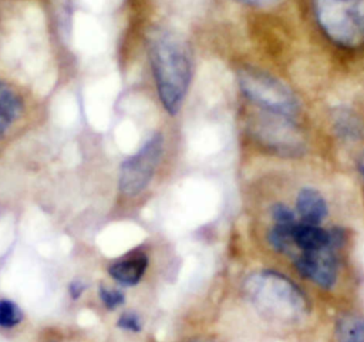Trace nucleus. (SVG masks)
<instances>
[{"mask_svg":"<svg viewBox=\"0 0 364 342\" xmlns=\"http://www.w3.org/2000/svg\"><path fill=\"white\" fill-rule=\"evenodd\" d=\"M148 54L158 97L169 114H176L186 97L192 66L185 44L165 30H155L148 40Z\"/></svg>","mask_w":364,"mask_h":342,"instance_id":"1","label":"nucleus"},{"mask_svg":"<svg viewBox=\"0 0 364 342\" xmlns=\"http://www.w3.org/2000/svg\"><path fill=\"white\" fill-rule=\"evenodd\" d=\"M243 294L250 305L267 321L294 323L309 314V301L304 294L274 271H257L243 282Z\"/></svg>","mask_w":364,"mask_h":342,"instance_id":"2","label":"nucleus"},{"mask_svg":"<svg viewBox=\"0 0 364 342\" xmlns=\"http://www.w3.org/2000/svg\"><path fill=\"white\" fill-rule=\"evenodd\" d=\"M313 9L333 44L347 50L364 47V0H313Z\"/></svg>","mask_w":364,"mask_h":342,"instance_id":"3","label":"nucleus"},{"mask_svg":"<svg viewBox=\"0 0 364 342\" xmlns=\"http://www.w3.org/2000/svg\"><path fill=\"white\" fill-rule=\"evenodd\" d=\"M239 86L242 93L263 111L280 114L293 118L299 110V103L291 90L280 80L252 68H243L239 73Z\"/></svg>","mask_w":364,"mask_h":342,"instance_id":"4","label":"nucleus"},{"mask_svg":"<svg viewBox=\"0 0 364 342\" xmlns=\"http://www.w3.org/2000/svg\"><path fill=\"white\" fill-rule=\"evenodd\" d=\"M162 135L154 134L135 154L124 160L118 180L119 190L124 195L135 197L148 187L162 157Z\"/></svg>","mask_w":364,"mask_h":342,"instance_id":"5","label":"nucleus"},{"mask_svg":"<svg viewBox=\"0 0 364 342\" xmlns=\"http://www.w3.org/2000/svg\"><path fill=\"white\" fill-rule=\"evenodd\" d=\"M256 138L277 154L294 155L303 150V137L293 118L263 111L255 123Z\"/></svg>","mask_w":364,"mask_h":342,"instance_id":"6","label":"nucleus"},{"mask_svg":"<svg viewBox=\"0 0 364 342\" xmlns=\"http://www.w3.org/2000/svg\"><path fill=\"white\" fill-rule=\"evenodd\" d=\"M337 238L321 249L303 251L296 259L297 271L321 288H331L337 279V258L334 254V248L340 244Z\"/></svg>","mask_w":364,"mask_h":342,"instance_id":"7","label":"nucleus"},{"mask_svg":"<svg viewBox=\"0 0 364 342\" xmlns=\"http://www.w3.org/2000/svg\"><path fill=\"white\" fill-rule=\"evenodd\" d=\"M148 266V256L144 251H134L109 265L108 274L124 286L136 285Z\"/></svg>","mask_w":364,"mask_h":342,"instance_id":"8","label":"nucleus"},{"mask_svg":"<svg viewBox=\"0 0 364 342\" xmlns=\"http://www.w3.org/2000/svg\"><path fill=\"white\" fill-rule=\"evenodd\" d=\"M296 208L301 222L318 225L327 215V204L324 197L314 188H301L297 195Z\"/></svg>","mask_w":364,"mask_h":342,"instance_id":"9","label":"nucleus"},{"mask_svg":"<svg viewBox=\"0 0 364 342\" xmlns=\"http://www.w3.org/2000/svg\"><path fill=\"white\" fill-rule=\"evenodd\" d=\"M338 237L337 232L331 234L318 225L314 224H306L299 221V224L294 228L293 232V242L297 245L301 251H316L321 249L324 247H328L336 241Z\"/></svg>","mask_w":364,"mask_h":342,"instance_id":"10","label":"nucleus"},{"mask_svg":"<svg viewBox=\"0 0 364 342\" xmlns=\"http://www.w3.org/2000/svg\"><path fill=\"white\" fill-rule=\"evenodd\" d=\"M23 101L18 93L6 81L0 80V138L18 118Z\"/></svg>","mask_w":364,"mask_h":342,"instance_id":"11","label":"nucleus"},{"mask_svg":"<svg viewBox=\"0 0 364 342\" xmlns=\"http://www.w3.org/2000/svg\"><path fill=\"white\" fill-rule=\"evenodd\" d=\"M333 124L336 133L346 140H357L363 133L360 118L350 108L340 107L333 114Z\"/></svg>","mask_w":364,"mask_h":342,"instance_id":"12","label":"nucleus"},{"mask_svg":"<svg viewBox=\"0 0 364 342\" xmlns=\"http://www.w3.org/2000/svg\"><path fill=\"white\" fill-rule=\"evenodd\" d=\"M338 342H364V318L354 314L343 315L336 325Z\"/></svg>","mask_w":364,"mask_h":342,"instance_id":"13","label":"nucleus"},{"mask_svg":"<svg viewBox=\"0 0 364 342\" xmlns=\"http://www.w3.org/2000/svg\"><path fill=\"white\" fill-rule=\"evenodd\" d=\"M23 321V312L18 305L10 299H0V328L9 329Z\"/></svg>","mask_w":364,"mask_h":342,"instance_id":"14","label":"nucleus"},{"mask_svg":"<svg viewBox=\"0 0 364 342\" xmlns=\"http://www.w3.org/2000/svg\"><path fill=\"white\" fill-rule=\"evenodd\" d=\"M98 295H100V301L102 302V305L109 311L117 309L118 306H121L125 302V295L122 291H119L117 288L107 286V285H100Z\"/></svg>","mask_w":364,"mask_h":342,"instance_id":"15","label":"nucleus"},{"mask_svg":"<svg viewBox=\"0 0 364 342\" xmlns=\"http://www.w3.org/2000/svg\"><path fill=\"white\" fill-rule=\"evenodd\" d=\"M117 326L124 329V331H129V332H139L142 329V321L139 318V315L136 312H124L118 321H117Z\"/></svg>","mask_w":364,"mask_h":342,"instance_id":"16","label":"nucleus"},{"mask_svg":"<svg viewBox=\"0 0 364 342\" xmlns=\"http://www.w3.org/2000/svg\"><path fill=\"white\" fill-rule=\"evenodd\" d=\"M85 288H87V285L84 284L82 279H73L68 285V294L71 295L73 299H78L84 294Z\"/></svg>","mask_w":364,"mask_h":342,"instance_id":"17","label":"nucleus"},{"mask_svg":"<svg viewBox=\"0 0 364 342\" xmlns=\"http://www.w3.org/2000/svg\"><path fill=\"white\" fill-rule=\"evenodd\" d=\"M242 1H245L250 6H256V7H269V6L276 4L280 0H242Z\"/></svg>","mask_w":364,"mask_h":342,"instance_id":"18","label":"nucleus"},{"mask_svg":"<svg viewBox=\"0 0 364 342\" xmlns=\"http://www.w3.org/2000/svg\"><path fill=\"white\" fill-rule=\"evenodd\" d=\"M358 165H360V171H361L363 178H364V154L360 157V162H358Z\"/></svg>","mask_w":364,"mask_h":342,"instance_id":"19","label":"nucleus"},{"mask_svg":"<svg viewBox=\"0 0 364 342\" xmlns=\"http://www.w3.org/2000/svg\"><path fill=\"white\" fill-rule=\"evenodd\" d=\"M195 342H212V341H208V339H200V341H195Z\"/></svg>","mask_w":364,"mask_h":342,"instance_id":"20","label":"nucleus"}]
</instances>
